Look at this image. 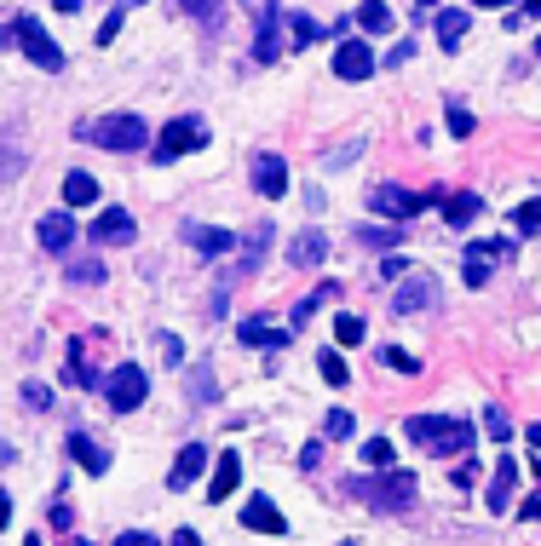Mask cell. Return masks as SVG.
<instances>
[{"mask_svg": "<svg viewBox=\"0 0 541 546\" xmlns=\"http://www.w3.org/2000/svg\"><path fill=\"white\" fill-rule=\"evenodd\" d=\"M70 460L81 466V472H93V478H104V472H110V455H104V443H93L87 432H70Z\"/></svg>", "mask_w": 541, "mask_h": 546, "instance_id": "obj_15", "label": "cell"}, {"mask_svg": "<svg viewBox=\"0 0 541 546\" xmlns=\"http://www.w3.org/2000/svg\"><path fill=\"white\" fill-rule=\"evenodd\" d=\"M185 242H190L196 253H231L236 230H219V225H190V230H185Z\"/></svg>", "mask_w": 541, "mask_h": 546, "instance_id": "obj_19", "label": "cell"}, {"mask_svg": "<svg viewBox=\"0 0 541 546\" xmlns=\"http://www.w3.org/2000/svg\"><path fill=\"white\" fill-rule=\"evenodd\" d=\"M323 259H329V236H323V230H300V236L288 242V265H300V271L323 265Z\"/></svg>", "mask_w": 541, "mask_h": 546, "instance_id": "obj_13", "label": "cell"}, {"mask_svg": "<svg viewBox=\"0 0 541 546\" xmlns=\"http://www.w3.org/2000/svg\"><path fill=\"white\" fill-rule=\"evenodd\" d=\"M536 58H541V41H536Z\"/></svg>", "mask_w": 541, "mask_h": 546, "instance_id": "obj_60", "label": "cell"}, {"mask_svg": "<svg viewBox=\"0 0 541 546\" xmlns=\"http://www.w3.org/2000/svg\"><path fill=\"white\" fill-rule=\"evenodd\" d=\"M248 179H254V190L259 196H288V161L283 156H271V150H259L254 161H248Z\"/></svg>", "mask_w": 541, "mask_h": 546, "instance_id": "obj_8", "label": "cell"}, {"mask_svg": "<svg viewBox=\"0 0 541 546\" xmlns=\"http://www.w3.org/2000/svg\"><path fill=\"white\" fill-rule=\"evenodd\" d=\"M121 23H127V6H116V12L104 18V29H98V41L110 46V41H116V35H121Z\"/></svg>", "mask_w": 541, "mask_h": 546, "instance_id": "obj_40", "label": "cell"}, {"mask_svg": "<svg viewBox=\"0 0 541 546\" xmlns=\"http://www.w3.org/2000/svg\"><path fill=\"white\" fill-rule=\"evenodd\" d=\"M242 529H254V535H283V512L271 506V495H254V501L242 506Z\"/></svg>", "mask_w": 541, "mask_h": 546, "instance_id": "obj_12", "label": "cell"}, {"mask_svg": "<svg viewBox=\"0 0 541 546\" xmlns=\"http://www.w3.org/2000/svg\"><path fill=\"white\" fill-rule=\"evenodd\" d=\"M52 6H58V12H81V0H52Z\"/></svg>", "mask_w": 541, "mask_h": 546, "instance_id": "obj_51", "label": "cell"}, {"mask_svg": "<svg viewBox=\"0 0 541 546\" xmlns=\"http://www.w3.org/2000/svg\"><path fill=\"white\" fill-rule=\"evenodd\" d=\"M513 225L524 230V236H541V196H536V202H524V207H518V213H513Z\"/></svg>", "mask_w": 541, "mask_h": 546, "instance_id": "obj_34", "label": "cell"}, {"mask_svg": "<svg viewBox=\"0 0 541 546\" xmlns=\"http://www.w3.org/2000/svg\"><path fill=\"white\" fill-rule=\"evenodd\" d=\"M179 6H185V12H202V6H208V0H179Z\"/></svg>", "mask_w": 541, "mask_h": 546, "instance_id": "obj_54", "label": "cell"}, {"mask_svg": "<svg viewBox=\"0 0 541 546\" xmlns=\"http://www.w3.org/2000/svg\"><path fill=\"white\" fill-rule=\"evenodd\" d=\"M513 489H518V460L501 455V466H495V478H490V506H495V512H507V506H513Z\"/></svg>", "mask_w": 541, "mask_h": 546, "instance_id": "obj_18", "label": "cell"}, {"mask_svg": "<svg viewBox=\"0 0 541 546\" xmlns=\"http://www.w3.org/2000/svg\"><path fill=\"white\" fill-rule=\"evenodd\" d=\"M334 75H340V81H369V75H375L369 41H340L334 46Z\"/></svg>", "mask_w": 541, "mask_h": 546, "instance_id": "obj_10", "label": "cell"}, {"mask_svg": "<svg viewBox=\"0 0 541 546\" xmlns=\"http://www.w3.org/2000/svg\"><path fill=\"white\" fill-rule=\"evenodd\" d=\"M70 282H87V288H98V282H104V265H98V259H75V265H70Z\"/></svg>", "mask_w": 541, "mask_h": 546, "instance_id": "obj_35", "label": "cell"}, {"mask_svg": "<svg viewBox=\"0 0 541 546\" xmlns=\"http://www.w3.org/2000/svg\"><path fill=\"white\" fill-rule=\"evenodd\" d=\"M363 460H369V472H386V466H392V443H386V437H369V443H363Z\"/></svg>", "mask_w": 541, "mask_h": 546, "instance_id": "obj_32", "label": "cell"}, {"mask_svg": "<svg viewBox=\"0 0 541 546\" xmlns=\"http://www.w3.org/2000/svg\"><path fill=\"white\" fill-rule=\"evenodd\" d=\"M12 524V495H6V489H0V529Z\"/></svg>", "mask_w": 541, "mask_h": 546, "instance_id": "obj_49", "label": "cell"}, {"mask_svg": "<svg viewBox=\"0 0 541 546\" xmlns=\"http://www.w3.org/2000/svg\"><path fill=\"white\" fill-rule=\"evenodd\" d=\"M317 368H323V380H329V386H346V380H352V368L340 363V351H323V357H317Z\"/></svg>", "mask_w": 541, "mask_h": 546, "instance_id": "obj_31", "label": "cell"}, {"mask_svg": "<svg viewBox=\"0 0 541 546\" xmlns=\"http://www.w3.org/2000/svg\"><path fill=\"white\" fill-rule=\"evenodd\" d=\"M6 460H12V443H0V466H6Z\"/></svg>", "mask_w": 541, "mask_h": 546, "instance_id": "obj_56", "label": "cell"}, {"mask_svg": "<svg viewBox=\"0 0 541 546\" xmlns=\"http://www.w3.org/2000/svg\"><path fill=\"white\" fill-rule=\"evenodd\" d=\"M116 546H162V541H156V535H144V529H127Z\"/></svg>", "mask_w": 541, "mask_h": 546, "instance_id": "obj_43", "label": "cell"}, {"mask_svg": "<svg viewBox=\"0 0 541 546\" xmlns=\"http://www.w3.org/2000/svg\"><path fill=\"white\" fill-rule=\"evenodd\" d=\"M380 357H386V368H398V374H421V363H415L409 351H398V345H386Z\"/></svg>", "mask_w": 541, "mask_h": 546, "instance_id": "obj_39", "label": "cell"}, {"mask_svg": "<svg viewBox=\"0 0 541 546\" xmlns=\"http://www.w3.org/2000/svg\"><path fill=\"white\" fill-rule=\"evenodd\" d=\"M70 546H93V541H70Z\"/></svg>", "mask_w": 541, "mask_h": 546, "instance_id": "obj_59", "label": "cell"}, {"mask_svg": "<svg viewBox=\"0 0 541 546\" xmlns=\"http://www.w3.org/2000/svg\"><path fill=\"white\" fill-rule=\"evenodd\" d=\"M415 6H421V12H432V6H438V0H415Z\"/></svg>", "mask_w": 541, "mask_h": 546, "instance_id": "obj_57", "label": "cell"}, {"mask_svg": "<svg viewBox=\"0 0 541 546\" xmlns=\"http://www.w3.org/2000/svg\"><path fill=\"white\" fill-rule=\"evenodd\" d=\"M352 495L363 506H375V512H403V506H415V478L409 472H369V478H352Z\"/></svg>", "mask_w": 541, "mask_h": 546, "instance_id": "obj_3", "label": "cell"}, {"mask_svg": "<svg viewBox=\"0 0 541 546\" xmlns=\"http://www.w3.org/2000/svg\"><path fill=\"white\" fill-rule=\"evenodd\" d=\"M409 443L438 449L444 460H455V455H467L472 449V426L467 420H455V414H415V420H409Z\"/></svg>", "mask_w": 541, "mask_h": 546, "instance_id": "obj_2", "label": "cell"}, {"mask_svg": "<svg viewBox=\"0 0 541 546\" xmlns=\"http://www.w3.org/2000/svg\"><path fill=\"white\" fill-rule=\"evenodd\" d=\"M64 380H70V386H87V391L98 386V374L87 368V357H81V340L70 345V368H64Z\"/></svg>", "mask_w": 541, "mask_h": 546, "instance_id": "obj_28", "label": "cell"}, {"mask_svg": "<svg viewBox=\"0 0 541 546\" xmlns=\"http://www.w3.org/2000/svg\"><path fill=\"white\" fill-rule=\"evenodd\" d=\"M461 276H467V288H484V282H490V253L472 248L467 253V271H461Z\"/></svg>", "mask_w": 541, "mask_h": 546, "instance_id": "obj_29", "label": "cell"}, {"mask_svg": "<svg viewBox=\"0 0 541 546\" xmlns=\"http://www.w3.org/2000/svg\"><path fill=\"white\" fill-rule=\"evenodd\" d=\"M438 207H444L449 230H467L472 219H478V207H484V202H478V196H472V190H455V196H444V202H438Z\"/></svg>", "mask_w": 541, "mask_h": 546, "instance_id": "obj_20", "label": "cell"}, {"mask_svg": "<svg viewBox=\"0 0 541 546\" xmlns=\"http://www.w3.org/2000/svg\"><path fill=\"white\" fill-rule=\"evenodd\" d=\"M449 133H455V138H467V133H472V115H467V110H455V104H449Z\"/></svg>", "mask_w": 541, "mask_h": 546, "instance_id": "obj_42", "label": "cell"}, {"mask_svg": "<svg viewBox=\"0 0 541 546\" xmlns=\"http://www.w3.org/2000/svg\"><path fill=\"white\" fill-rule=\"evenodd\" d=\"M202 144H208V121H202V115H173V121L162 127V138L150 144V156L156 161H179V156H196Z\"/></svg>", "mask_w": 541, "mask_h": 546, "instance_id": "obj_4", "label": "cell"}, {"mask_svg": "<svg viewBox=\"0 0 541 546\" xmlns=\"http://www.w3.org/2000/svg\"><path fill=\"white\" fill-rule=\"evenodd\" d=\"M87 236H93V242H133V213H127V207H104Z\"/></svg>", "mask_w": 541, "mask_h": 546, "instance_id": "obj_14", "label": "cell"}, {"mask_svg": "<svg viewBox=\"0 0 541 546\" xmlns=\"http://www.w3.org/2000/svg\"><path fill=\"white\" fill-rule=\"evenodd\" d=\"M18 41H24V52H29L41 69H64V46L52 41V35H47L35 18H18Z\"/></svg>", "mask_w": 541, "mask_h": 546, "instance_id": "obj_9", "label": "cell"}, {"mask_svg": "<svg viewBox=\"0 0 541 546\" xmlns=\"http://www.w3.org/2000/svg\"><path fill=\"white\" fill-rule=\"evenodd\" d=\"M288 35H294V46H311L317 35H323V29H317V18H306V12H294V18H288Z\"/></svg>", "mask_w": 541, "mask_h": 546, "instance_id": "obj_33", "label": "cell"}, {"mask_svg": "<svg viewBox=\"0 0 541 546\" xmlns=\"http://www.w3.org/2000/svg\"><path fill=\"white\" fill-rule=\"evenodd\" d=\"M18 41V23H6V29H0V46H12Z\"/></svg>", "mask_w": 541, "mask_h": 546, "instance_id": "obj_50", "label": "cell"}, {"mask_svg": "<svg viewBox=\"0 0 541 546\" xmlns=\"http://www.w3.org/2000/svg\"><path fill=\"white\" fill-rule=\"evenodd\" d=\"M24 403H29V409H52V391L41 386V380H29V386H24Z\"/></svg>", "mask_w": 541, "mask_h": 546, "instance_id": "obj_41", "label": "cell"}, {"mask_svg": "<svg viewBox=\"0 0 541 546\" xmlns=\"http://www.w3.org/2000/svg\"><path fill=\"white\" fill-rule=\"evenodd\" d=\"M52 524H58V529H70V524H75V512H70V501H58V506H52Z\"/></svg>", "mask_w": 541, "mask_h": 546, "instance_id": "obj_45", "label": "cell"}, {"mask_svg": "<svg viewBox=\"0 0 541 546\" xmlns=\"http://www.w3.org/2000/svg\"><path fill=\"white\" fill-rule=\"evenodd\" d=\"M484 432H490L495 443H507V437H513V420H507L501 409H484Z\"/></svg>", "mask_w": 541, "mask_h": 546, "instance_id": "obj_37", "label": "cell"}, {"mask_svg": "<svg viewBox=\"0 0 541 546\" xmlns=\"http://www.w3.org/2000/svg\"><path fill=\"white\" fill-rule=\"evenodd\" d=\"M24 546H41V535H29V541H24Z\"/></svg>", "mask_w": 541, "mask_h": 546, "instance_id": "obj_58", "label": "cell"}, {"mask_svg": "<svg viewBox=\"0 0 541 546\" xmlns=\"http://www.w3.org/2000/svg\"><path fill=\"white\" fill-rule=\"evenodd\" d=\"M236 334H242V345H271V351H277V345H288V334L265 328V317H248L242 328H236Z\"/></svg>", "mask_w": 541, "mask_h": 546, "instance_id": "obj_26", "label": "cell"}, {"mask_svg": "<svg viewBox=\"0 0 541 546\" xmlns=\"http://www.w3.org/2000/svg\"><path fill=\"white\" fill-rule=\"evenodd\" d=\"M472 6H490V12H501V6H507V0H472Z\"/></svg>", "mask_w": 541, "mask_h": 546, "instance_id": "obj_53", "label": "cell"}, {"mask_svg": "<svg viewBox=\"0 0 541 546\" xmlns=\"http://www.w3.org/2000/svg\"><path fill=\"white\" fill-rule=\"evenodd\" d=\"M432 305H438V282L426 271H409V282H398V294H392L398 317H415V311H432Z\"/></svg>", "mask_w": 541, "mask_h": 546, "instance_id": "obj_7", "label": "cell"}, {"mask_svg": "<svg viewBox=\"0 0 541 546\" xmlns=\"http://www.w3.org/2000/svg\"><path fill=\"white\" fill-rule=\"evenodd\" d=\"M75 138H87V144H98V150H116V156H127V150H144L150 127H144L133 110H121V115H93V121H81V127H75Z\"/></svg>", "mask_w": 541, "mask_h": 546, "instance_id": "obj_1", "label": "cell"}, {"mask_svg": "<svg viewBox=\"0 0 541 546\" xmlns=\"http://www.w3.org/2000/svg\"><path fill=\"white\" fill-rule=\"evenodd\" d=\"M265 248H271V230L254 225V230H248V242H242V259L231 265V282H236V276H254V271H259V259H265Z\"/></svg>", "mask_w": 541, "mask_h": 546, "instance_id": "obj_16", "label": "cell"}, {"mask_svg": "<svg viewBox=\"0 0 541 546\" xmlns=\"http://www.w3.org/2000/svg\"><path fill=\"white\" fill-rule=\"evenodd\" d=\"M208 466H213L208 449H202V443H185V449H179V460H173V472H167V489H190V483L202 478Z\"/></svg>", "mask_w": 541, "mask_h": 546, "instance_id": "obj_11", "label": "cell"}, {"mask_svg": "<svg viewBox=\"0 0 541 546\" xmlns=\"http://www.w3.org/2000/svg\"><path fill=\"white\" fill-rule=\"evenodd\" d=\"M524 518H530V524H541V495H530V501H524Z\"/></svg>", "mask_w": 541, "mask_h": 546, "instance_id": "obj_48", "label": "cell"}, {"mask_svg": "<svg viewBox=\"0 0 541 546\" xmlns=\"http://www.w3.org/2000/svg\"><path fill=\"white\" fill-rule=\"evenodd\" d=\"M530 443H536V449H541V420H536V426H530Z\"/></svg>", "mask_w": 541, "mask_h": 546, "instance_id": "obj_55", "label": "cell"}, {"mask_svg": "<svg viewBox=\"0 0 541 546\" xmlns=\"http://www.w3.org/2000/svg\"><path fill=\"white\" fill-rule=\"evenodd\" d=\"M524 18H541V0H524Z\"/></svg>", "mask_w": 541, "mask_h": 546, "instance_id": "obj_52", "label": "cell"}, {"mask_svg": "<svg viewBox=\"0 0 541 546\" xmlns=\"http://www.w3.org/2000/svg\"><path fill=\"white\" fill-rule=\"evenodd\" d=\"M426 202H444V196H438V190L415 196L409 184H375V190H369V207H375L380 219H415V213H421Z\"/></svg>", "mask_w": 541, "mask_h": 546, "instance_id": "obj_5", "label": "cell"}, {"mask_svg": "<svg viewBox=\"0 0 541 546\" xmlns=\"http://www.w3.org/2000/svg\"><path fill=\"white\" fill-rule=\"evenodd\" d=\"M29 167V150H24V138L18 133H0V184H12L18 173Z\"/></svg>", "mask_w": 541, "mask_h": 546, "instance_id": "obj_17", "label": "cell"}, {"mask_svg": "<svg viewBox=\"0 0 541 546\" xmlns=\"http://www.w3.org/2000/svg\"><path fill=\"white\" fill-rule=\"evenodd\" d=\"M236 483H242V460L225 455V460H213V501H225V495H236Z\"/></svg>", "mask_w": 541, "mask_h": 546, "instance_id": "obj_23", "label": "cell"}, {"mask_svg": "<svg viewBox=\"0 0 541 546\" xmlns=\"http://www.w3.org/2000/svg\"><path fill=\"white\" fill-rule=\"evenodd\" d=\"M334 340L340 345H363V317H334Z\"/></svg>", "mask_w": 541, "mask_h": 546, "instance_id": "obj_36", "label": "cell"}, {"mask_svg": "<svg viewBox=\"0 0 541 546\" xmlns=\"http://www.w3.org/2000/svg\"><path fill=\"white\" fill-rule=\"evenodd\" d=\"M329 437H352L357 432V420H352V409H329V426H323Z\"/></svg>", "mask_w": 541, "mask_h": 546, "instance_id": "obj_38", "label": "cell"}, {"mask_svg": "<svg viewBox=\"0 0 541 546\" xmlns=\"http://www.w3.org/2000/svg\"><path fill=\"white\" fill-rule=\"evenodd\" d=\"M357 29H363V35H392V12H386L380 0H363V6H357Z\"/></svg>", "mask_w": 541, "mask_h": 546, "instance_id": "obj_24", "label": "cell"}, {"mask_svg": "<svg viewBox=\"0 0 541 546\" xmlns=\"http://www.w3.org/2000/svg\"><path fill=\"white\" fill-rule=\"evenodd\" d=\"M277 18H283V12H277V6H265V18H259V41H254V58H259V64H271V58L283 52V35H277Z\"/></svg>", "mask_w": 541, "mask_h": 546, "instance_id": "obj_21", "label": "cell"}, {"mask_svg": "<svg viewBox=\"0 0 541 546\" xmlns=\"http://www.w3.org/2000/svg\"><path fill=\"white\" fill-rule=\"evenodd\" d=\"M167 546H202V535H196V529H179V535H173Z\"/></svg>", "mask_w": 541, "mask_h": 546, "instance_id": "obj_47", "label": "cell"}, {"mask_svg": "<svg viewBox=\"0 0 541 546\" xmlns=\"http://www.w3.org/2000/svg\"><path fill=\"white\" fill-rule=\"evenodd\" d=\"M104 397H110V409L116 414H133L150 397V374H144L139 363H127V368H116L110 380H104Z\"/></svg>", "mask_w": 541, "mask_h": 546, "instance_id": "obj_6", "label": "cell"}, {"mask_svg": "<svg viewBox=\"0 0 541 546\" xmlns=\"http://www.w3.org/2000/svg\"><path fill=\"white\" fill-rule=\"evenodd\" d=\"M317 460H323V443H306V449H300V466H306V472H317Z\"/></svg>", "mask_w": 541, "mask_h": 546, "instance_id": "obj_44", "label": "cell"}, {"mask_svg": "<svg viewBox=\"0 0 541 546\" xmlns=\"http://www.w3.org/2000/svg\"><path fill=\"white\" fill-rule=\"evenodd\" d=\"M357 242H363V248H398V242H403V230L369 225V230H357Z\"/></svg>", "mask_w": 541, "mask_h": 546, "instance_id": "obj_30", "label": "cell"}, {"mask_svg": "<svg viewBox=\"0 0 541 546\" xmlns=\"http://www.w3.org/2000/svg\"><path fill=\"white\" fill-rule=\"evenodd\" d=\"M190 391H196V397H213V380H208V374H202V368L190 374Z\"/></svg>", "mask_w": 541, "mask_h": 546, "instance_id": "obj_46", "label": "cell"}, {"mask_svg": "<svg viewBox=\"0 0 541 546\" xmlns=\"http://www.w3.org/2000/svg\"><path fill=\"white\" fill-rule=\"evenodd\" d=\"M64 202L70 207H93L98 202V179L93 173H70V179H64Z\"/></svg>", "mask_w": 541, "mask_h": 546, "instance_id": "obj_25", "label": "cell"}, {"mask_svg": "<svg viewBox=\"0 0 541 546\" xmlns=\"http://www.w3.org/2000/svg\"><path fill=\"white\" fill-rule=\"evenodd\" d=\"M467 12H438V41L449 46V52H455V41H467Z\"/></svg>", "mask_w": 541, "mask_h": 546, "instance_id": "obj_27", "label": "cell"}, {"mask_svg": "<svg viewBox=\"0 0 541 546\" xmlns=\"http://www.w3.org/2000/svg\"><path fill=\"white\" fill-rule=\"evenodd\" d=\"M70 242H75L70 213H47V219H41V248H47V253H64Z\"/></svg>", "mask_w": 541, "mask_h": 546, "instance_id": "obj_22", "label": "cell"}]
</instances>
